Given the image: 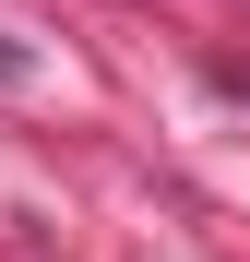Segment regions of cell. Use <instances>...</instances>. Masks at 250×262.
<instances>
[{"label":"cell","mask_w":250,"mask_h":262,"mask_svg":"<svg viewBox=\"0 0 250 262\" xmlns=\"http://www.w3.org/2000/svg\"><path fill=\"white\" fill-rule=\"evenodd\" d=\"M226 96H250V72H226Z\"/></svg>","instance_id":"6da1fadb"}]
</instances>
